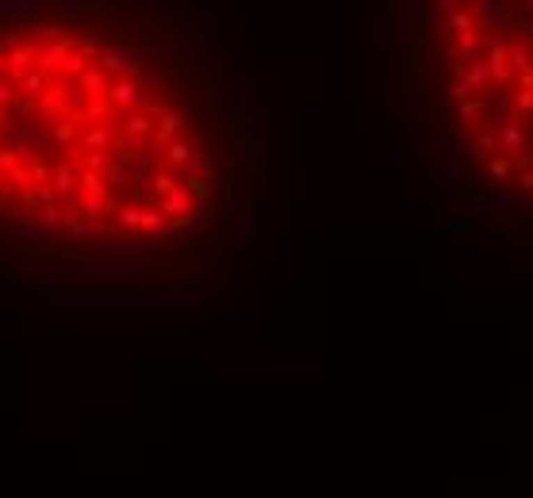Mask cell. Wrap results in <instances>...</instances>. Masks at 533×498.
<instances>
[{
    "mask_svg": "<svg viewBox=\"0 0 533 498\" xmlns=\"http://www.w3.org/2000/svg\"><path fill=\"white\" fill-rule=\"evenodd\" d=\"M380 104L476 226L533 242V0H380Z\"/></svg>",
    "mask_w": 533,
    "mask_h": 498,
    "instance_id": "obj_1",
    "label": "cell"
}]
</instances>
